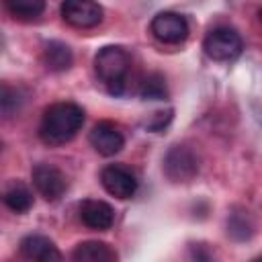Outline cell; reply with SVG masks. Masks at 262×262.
<instances>
[{
  "label": "cell",
  "instance_id": "1",
  "mask_svg": "<svg viewBox=\"0 0 262 262\" xmlns=\"http://www.w3.org/2000/svg\"><path fill=\"white\" fill-rule=\"evenodd\" d=\"M84 125V111L76 102H55L45 108L39 125V137L47 145H61L76 137Z\"/></svg>",
  "mask_w": 262,
  "mask_h": 262
},
{
  "label": "cell",
  "instance_id": "21",
  "mask_svg": "<svg viewBox=\"0 0 262 262\" xmlns=\"http://www.w3.org/2000/svg\"><path fill=\"white\" fill-rule=\"evenodd\" d=\"M252 262H262V256H258V258H254Z\"/></svg>",
  "mask_w": 262,
  "mask_h": 262
},
{
  "label": "cell",
  "instance_id": "19",
  "mask_svg": "<svg viewBox=\"0 0 262 262\" xmlns=\"http://www.w3.org/2000/svg\"><path fill=\"white\" fill-rule=\"evenodd\" d=\"M188 252L192 262H213V250L207 244H190Z\"/></svg>",
  "mask_w": 262,
  "mask_h": 262
},
{
  "label": "cell",
  "instance_id": "2",
  "mask_svg": "<svg viewBox=\"0 0 262 262\" xmlns=\"http://www.w3.org/2000/svg\"><path fill=\"white\" fill-rule=\"evenodd\" d=\"M129 70L131 57L119 45H106L94 57V72L111 94H123Z\"/></svg>",
  "mask_w": 262,
  "mask_h": 262
},
{
  "label": "cell",
  "instance_id": "17",
  "mask_svg": "<svg viewBox=\"0 0 262 262\" xmlns=\"http://www.w3.org/2000/svg\"><path fill=\"white\" fill-rule=\"evenodd\" d=\"M6 8L14 18L31 20L45 10V2L43 0H6Z\"/></svg>",
  "mask_w": 262,
  "mask_h": 262
},
{
  "label": "cell",
  "instance_id": "5",
  "mask_svg": "<svg viewBox=\"0 0 262 262\" xmlns=\"http://www.w3.org/2000/svg\"><path fill=\"white\" fill-rule=\"evenodd\" d=\"M151 35L160 41V43H166V45H178L182 43L186 37H188V23L182 14L178 12H158L154 18H151Z\"/></svg>",
  "mask_w": 262,
  "mask_h": 262
},
{
  "label": "cell",
  "instance_id": "11",
  "mask_svg": "<svg viewBox=\"0 0 262 262\" xmlns=\"http://www.w3.org/2000/svg\"><path fill=\"white\" fill-rule=\"evenodd\" d=\"M20 252L25 258H29L33 262H63L59 248L49 237L39 235V233H31V235L23 237Z\"/></svg>",
  "mask_w": 262,
  "mask_h": 262
},
{
  "label": "cell",
  "instance_id": "20",
  "mask_svg": "<svg viewBox=\"0 0 262 262\" xmlns=\"http://www.w3.org/2000/svg\"><path fill=\"white\" fill-rule=\"evenodd\" d=\"M172 121V111H158V113H154V117L145 123V127L147 129H151V131H160V129H164L168 123Z\"/></svg>",
  "mask_w": 262,
  "mask_h": 262
},
{
  "label": "cell",
  "instance_id": "13",
  "mask_svg": "<svg viewBox=\"0 0 262 262\" xmlns=\"http://www.w3.org/2000/svg\"><path fill=\"white\" fill-rule=\"evenodd\" d=\"M43 63L51 72H66L74 63V53L61 41H47L43 47Z\"/></svg>",
  "mask_w": 262,
  "mask_h": 262
},
{
  "label": "cell",
  "instance_id": "7",
  "mask_svg": "<svg viewBox=\"0 0 262 262\" xmlns=\"http://www.w3.org/2000/svg\"><path fill=\"white\" fill-rule=\"evenodd\" d=\"M33 176V184L37 188V192L45 199V201H57L63 196L66 188H68V180H66V174L51 166V164H37L31 172Z\"/></svg>",
  "mask_w": 262,
  "mask_h": 262
},
{
  "label": "cell",
  "instance_id": "16",
  "mask_svg": "<svg viewBox=\"0 0 262 262\" xmlns=\"http://www.w3.org/2000/svg\"><path fill=\"white\" fill-rule=\"evenodd\" d=\"M139 94L143 100H166L168 98V88H166V80L162 74L151 72L141 80L139 86Z\"/></svg>",
  "mask_w": 262,
  "mask_h": 262
},
{
  "label": "cell",
  "instance_id": "12",
  "mask_svg": "<svg viewBox=\"0 0 262 262\" xmlns=\"http://www.w3.org/2000/svg\"><path fill=\"white\" fill-rule=\"evenodd\" d=\"M70 262H117V252L104 242H82L72 250Z\"/></svg>",
  "mask_w": 262,
  "mask_h": 262
},
{
  "label": "cell",
  "instance_id": "9",
  "mask_svg": "<svg viewBox=\"0 0 262 262\" xmlns=\"http://www.w3.org/2000/svg\"><path fill=\"white\" fill-rule=\"evenodd\" d=\"M90 145L100 154V156H115L123 149L125 145V137L121 133V129L111 123V121H100L92 127L90 135Z\"/></svg>",
  "mask_w": 262,
  "mask_h": 262
},
{
  "label": "cell",
  "instance_id": "18",
  "mask_svg": "<svg viewBox=\"0 0 262 262\" xmlns=\"http://www.w3.org/2000/svg\"><path fill=\"white\" fill-rule=\"evenodd\" d=\"M0 104H2V113L6 117H10L14 111H18V104H20V98H18V92L14 88H10L8 84H2V94H0Z\"/></svg>",
  "mask_w": 262,
  "mask_h": 262
},
{
  "label": "cell",
  "instance_id": "22",
  "mask_svg": "<svg viewBox=\"0 0 262 262\" xmlns=\"http://www.w3.org/2000/svg\"><path fill=\"white\" fill-rule=\"evenodd\" d=\"M258 14H260V20H262V8H260V12H258Z\"/></svg>",
  "mask_w": 262,
  "mask_h": 262
},
{
  "label": "cell",
  "instance_id": "14",
  "mask_svg": "<svg viewBox=\"0 0 262 262\" xmlns=\"http://www.w3.org/2000/svg\"><path fill=\"white\" fill-rule=\"evenodd\" d=\"M4 205L14 213H27L33 207V194L23 182H12L4 190Z\"/></svg>",
  "mask_w": 262,
  "mask_h": 262
},
{
  "label": "cell",
  "instance_id": "15",
  "mask_svg": "<svg viewBox=\"0 0 262 262\" xmlns=\"http://www.w3.org/2000/svg\"><path fill=\"white\" fill-rule=\"evenodd\" d=\"M254 233V223L248 211H233L227 217V235L233 237L235 242L250 239Z\"/></svg>",
  "mask_w": 262,
  "mask_h": 262
},
{
  "label": "cell",
  "instance_id": "10",
  "mask_svg": "<svg viewBox=\"0 0 262 262\" xmlns=\"http://www.w3.org/2000/svg\"><path fill=\"white\" fill-rule=\"evenodd\" d=\"M80 219L86 227L96 231H106L115 221V211L108 203L98 199H86L80 203Z\"/></svg>",
  "mask_w": 262,
  "mask_h": 262
},
{
  "label": "cell",
  "instance_id": "3",
  "mask_svg": "<svg viewBox=\"0 0 262 262\" xmlns=\"http://www.w3.org/2000/svg\"><path fill=\"white\" fill-rule=\"evenodd\" d=\"M203 49L215 61H231L242 53L244 43L235 29L215 27L213 31L207 33V37L203 41Z\"/></svg>",
  "mask_w": 262,
  "mask_h": 262
},
{
  "label": "cell",
  "instance_id": "6",
  "mask_svg": "<svg viewBox=\"0 0 262 262\" xmlns=\"http://www.w3.org/2000/svg\"><path fill=\"white\" fill-rule=\"evenodd\" d=\"M100 184L102 188L115 196V199H131L137 190V178L135 174L123 166V164H108L100 172Z\"/></svg>",
  "mask_w": 262,
  "mask_h": 262
},
{
  "label": "cell",
  "instance_id": "8",
  "mask_svg": "<svg viewBox=\"0 0 262 262\" xmlns=\"http://www.w3.org/2000/svg\"><path fill=\"white\" fill-rule=\"evenodd\" d=\"M59 12L61 18L76 29H90L102 20V6L90 0H66Z\"/></svg>",
  "mask_w": 262,
  "mask_h": 262
},
{
  "label": "cell",
  "instance_id": "4",
  "mask_svg": "<svg viewBox=\"0 0 262 262\" xmlns=\"http://www.w3.org/2000/svg\"><path fill=\"white\" fill-rule=\"evenodd\" d=\"M162 168L170 182H190L199 172V158L186 145H172L164 156Z\"/></svg>",
  "mask_w": 262,
  "mask_h": 262
}]
</instances>
